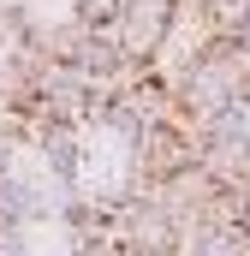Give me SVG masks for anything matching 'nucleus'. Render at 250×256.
<instances>
[{
	"label": "nucleus",
	"mask_w": 250,
	"mask_h": 256,
	"mask_svg": "<svg viewBox=\"0 0 250 256\" xmlns=\"http://www.w3.org/2000/svg\"><path fill=\"white\" fill-rule=\"evenodd\" d=\"M244 232H250V202H244Z\"/></svg>",
	"instance_id": "obj_8"
},
{
	"label": "nucleus",
	"mask_w": 250,
	"mask_h": 256,
	"mask_svg": "<svg viewBox=\"0 0 250 256\" xmlns=\"http://www.w3.org/2000/svg\"><path fill=\"white\" fill-rule=\"evenodd\" d=\"M173 30H179L173 0H131L114 36H120V48H125V60H131V66H161Z\"/></svg>",
	"instance_id": "obj_1"
},
{
	"label": "nucleus",
	"mask_w": 250,
	"mask_h": 256,
	"mask_svg": "<svg viewBox=\"0 0 250 256\" xmlns=\"http://www.w3.org/2000/svg\"><path fill=\"white\" fill-rule=\"evenodd\" d=\"M0 256H30V244H24V226H0Z\"/></svg>",
	"instance_id": "obj_6"
},
{
	"label": "nucleus",
	"mask_w": 250,
	"mask_h": 256,
	"mask_svg": "<svg viewBox=\"0 0 250 256\" xmlns=\"http://www.w3.org/2000/svg\"><path fill=\"white\" fill-rule=\"evenodd\" d=\"M12 155H18V143H12V137H6V131H0V179H6V173H12Z\"/></svg>",
	"instance_id": "obj_7"
},
{
	"label": "nucleus",
	"mask_w": 250,
	"mask_h": 256,
	"mask_svg": "<svg viewBox=\"0 0 250 256\" xmlns=\"http://www.w3.org/2000/svg\"><path fill=\"white\" fill-rule=\"evenodd\" d=\"M196 161H202V173H208L220 191H244L250 196V137L208 143V149H196Z\"/></svg>",
	"instance_id": "obj_3"
},
{
	"label": "nucleus",
	"mask_w": 250,
	"mask_h": 256,
	"mask_svg": "<svg viewBox=\"0 0 250 256\" xmlns=\"http://www.w3.org/2000/svg\"><path fill=\"white\" fill-rule=\"evenodd\" d=\"M90 42H96V30H90L78 12H66V18H54V24H42V42H36V54H42L48 66H84Z\"/></svg>",
	"instance_id": "obj_2"
},
{
	"label": "nucleus",
	"mask_w": 250,
	"mask_h": 256,
	"mask_svg": "<svg viewBox=\"0 0 250 256\" xmlns=\"http://www.w3.org/2000/svg\"><path fill=\"white\" fill-rule=\"evenodd\" d=\"M185 256H250V232L244 226H190Z\"/></svg>",
	"instance_id": "obj_4"
},
{
	"label": "nucleus",
	"mask_w": 250,
	"mask_h": 256,
	"mask_svg": "<svg viewBox=\"0 0 250 256\" xmlns=\"http://www.w3.org/2000/svg\"><path fill=\"white\" fill-rule=\"evenodd\" d=\"M232 137H250V108H226V114L190 126V143H196V149H208V143H232Z\"/></svg>",
	"instance_id": "obj_5"
}]
</instances>
